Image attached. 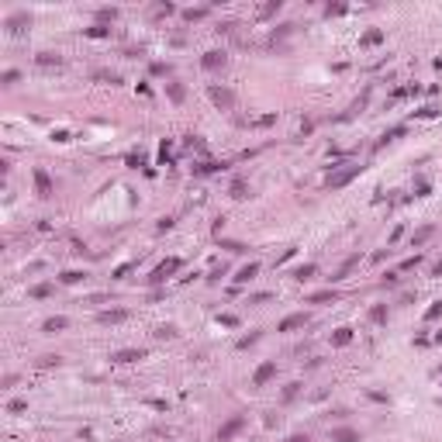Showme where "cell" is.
Returning a JSON list of instances; mask_svg holds the SVG:
<instances>
[{
	"instance_id": "16",
	"label": "cell",
	"mask_w": 442,
	"mask_h": 442,
	"mask_svg": "<svg viewBox=\"0 0 442 442\" xmlns=\"http://www.w3.org/2000/svg\"><path fill=\"white\" fill-rule=\"evenodd\" d=\"M404 132H408L404 125H397V128H390V132H384V135H380V142L373 145V152H380V149H384L387 142H394V138H401V135H404Z\"/></svg>"
},
{
	"instance_id": "54",
	"label": "cell",
	"mask_w": 442,
	"mask_h": 442,
	"mask_svg": "<svg viewBox=\"0 0 442 442\" xmlns=\"http://www.w3.org/2000/svg\"><path fill=\"white\" fill-rule=\"evenodd\" d=\"M380 284H384V287H397V273H387V276L380 280Z\"/></svg>"
},
{
	"instance_id": "28",
	"label": "cell",
	"mask_w": 442,
	"mask_h": 442,
	"mask_svg": "<svg viewBox=\"0 0 442 442\" xmlns=\"http://www.w3.org/2000/svg\"><path fill=\"white\" fill-rule=\"evenodd\" d=\"M314 273H318V266H314V263H304V266H297L290 276H294V280H307V276H314Z\"/></svg>"
},
{
	"instance_id": "2",
	"label": "cell",
	"mask_w": 442,
	"mask_h": 442,
	"mask_svg": "<svg viewBox=\"0 0 442 442\" xmlns=\"http://www.w3.org/2000/svg\"><path fill=\"white\" fill-rule=\"evenodd\" d=\"M180 266H183V263H180L176 256H173V259H166V263H159V266L152 269V276H149V284H152V287H159V284H166V280H170V276H173V273H176Z\"/></svg>"
},
{
	"instance_id": "4",
	"label": "cell",
	"mask_w": 442,
	"mask_h": 442,
	"mask_svg": "<svg viewBox=\"0 0 442 442\" xmlns=\"http://www.w3.org/2000/svg\"><path fill=\"white\" fill-rule=\"evenodd\" d=\"M242 428H246V415H231V418L218 428V442H231V439H235L238 432H242Z\"/></svg>"
},
{
	"instance_id": "1",
	"label": "cell",
	"mask_w": 442,
	"mask_h": 442,
	"mask_svg": "<svg viewBox=\"0 0 442 442\" xmlns=\"http://www.w3.org/2000/svg\"><path fill=\"white\" fill-rule=\"evenodd\" d=\"M359 173H363V166H356V163H346L342 170H335V173H328V180H325V187L328 190H342L346 183H352Z\"/></svg>"
},
{
	"instance_id": "3",
	"label": "cell",
	"mask_w": 442,
	"mask_h": 442,
	"mask_svg": "<svg viewBox=\"0 0 442 442\" xmlns=\"http://www.w3.org/2000/svg\"><path fill=\"white\" fill-rule=\"evenodd\" d=\"M208 97H211V100H214V107H221V111H231V107H235V94H231L228 87L211 83V87H208Z\"/></svg>"
},
{
	"instance_id": "36",
	"label": "cell",
	"mask_w": 442,
	"mask_h": 442,
	"mask_svg": "<svg viewBox=\"0 0 442 442\" xmlns=\"http://www.w3.org/2000/svg\"><path fill=\"white\" fill-rule=\"evenodd\" d=\"M97 21H100V24H107V21H117V11H114V7H100V11H97Z\"/></svg>"
},
{
	"instance_id": "44",
	"label": "cell",
	"mask_w": 442,
	"mask_h": 442,
	"mask_svg": "<svg viewBox=\"0 0 442 442\" xmlns=\"http://www.w3.org/2000/svg\"><path fill=\"white\" fill-rule=\"evenodd\" d=\"M428 193H432V187H428L425 180H418V183H415V197H428Z\"/></svg>"
},
{
	"instance_id": "21",
	"label": "cell",
	"mask_w": 442,
	"mask_h": 442,
	"mask_svg": "<svg viewBox=\"0 0 442 442\" xmlns=\"http://www.w3.org/2000/svg\"><path fill=\"white\" fill-rule=\"evenodd\" d=\"M349 342H352V328H335V332H332V346L346 349Z\"/></svg>"
},
{
	"instance_id": "50",
	"label": "cell",
	"mask_w": 442,
	"mask_h": 442,
	"mask_svg": "<svg viewBox=\"0 0 442 442\" xmlns=\"http://www.w3.org/2000/svg\"><path fill=\"white\" fill-rule=\"evenodd\" d=\"M221 249H228V252H246L242 242H221Z\"/></svg>"
},
{
	"instance_id": "52",
	"label": "cell",
	"mask_w": 442,
	"mask_h": 442,
	"mask_svg": "<svg viewBox=\"0 0 442 442\" xmlns=\"http://www.w3.org/2000/svg\"><path fill=\"white\" fill-rule=\"evenodd\" d=\"M325 14H328V18H332V14H346V4H328Z\"/></svg>"
},
{
	"instance_id": "8",
	"label": "cell",
	"mask_w": 442,
	"mask_h": 442,
	"mask_svg": "<svg viewBox=\"0 0 442 442\" xmlns=\"http://www.w3.org/2000/svg\"><path fill=\"white\" fill-rule=\"evenodd\" d=\"M97 321L100 325H121V321H128V311L125 307H111V311H100Z\"/></svg>"
},
{
	"instance_id": "47",
	"label": "cell",
	"mask_w": 442,
	"mask_h": 442,
	"mask_svg": "<svg viewBox=\"0 0 442 442\" xmlns=\"http://www.w3.org/2000/svg\"><path fill=\"white\" fill-rule=\"evenodd\" d=\"M170 149H173L170 142H163V145H159V163H170Z\"/></svg>"
},
{
	"instance_id": "48",
	"label": "cell",
	"mask_w": 442,
	"mask_h": 442,
	"mask_svg": "<svg viewBox=\"0 0 442 442\" xmlns=\"http://www.w3.org/2000/svg\"><path fill=\"white\" fill-rule=\"evenodd\" d=\"M166 73H170L166 62H152V76H166Z\"/></svg>"
},
{
	"instance_id": "15",
	"label": "cell",
	"mask_w": 442,
	"mask_h": 442,
	"mask_svg": "<svg viewBox=\"0 0 442 442\" xmlns=\"http://www.w3.org/2000/svg\"><path fill=\"white\" fill-rule=\"evenodd\" d=\"M228 197H231V200H246V197H249V183H246V180H231Z\"/></svg>"
},
{
	"instance_id": "35",
	"label": "cell",
	"mask_w": 442,
	"mask_h": 442,
	"mask_svg": "<svg viewBox=\"0 0 442 442\" xmlns=\"http://www.w3.org/2000/svg\"><path fill=\"white\" fill-rule=\"evenodd\" d=\"M273 121H276V114H263V117H252L249 125H252V128H269Z\"/></svg>"
},
{
	"instance_id": "22",
	"label": "cell",
	"mask_w": 442,
	"mask_h": 442,
	"mask_svg": "<svg viewBox=\"0 0 442 442\" xmlns=\"http://www.w3.org/2000/svg\"><path fill=\"white\" fill-rule=\"evenodd\" d=\"M332 442H359V432L356 428H335L332 432Z\"/></svg>"
},
{
	"instance_id": "20",
	"label": "cell",
	"mask_w": 442,
	"mask_h": 442,
	"mask_svg": "<svg viewBox=\"0 0 442 442\" xmlns=\"http://www.w3.org/2000/svg\"><path fill=\"white\" fill-rule=\"evenodd\" d=\"M356 266H359V256H349V259H346V263L339 266V273H335L332 280H335V284H339V280H346V276H349V273H352Z\"/></svg>"
},
{
	"instance_id": "41",
	"label": "cell",
	"mask_w": 442,
	"mask_h": 442,
	"mask_svg": "<svg viewBox=\"0 0 442 442\" xmlns=\"http://www.w3.org/2000/svg\"><path fill=\"white\" fill-rule=\"evenodd\" d=\"M439 314H442V301H435V304H432V307L425 311V321H435Z\"/></svg>"
},
{
	"instance_id": "25",
	"label": "cell",
	"mask_w": 442,
	"mask_h": 442,
	"mask_svg": "<svg viewBox=\"0 0 442 442\" xmlns=\"http://www.w3.org/2000/svg\"><path fill=\"white\" fill-rule=\"evenodd\" d=\"M370 321L373 325H387V304H373L370 307Z\"/></svg>"
},
{
	"instance_id": "49",
	"label": "cell",
	"mask_w": 442,
	"mask_h": 442,
	"mask_svg": "<svg viewBox=\"0 0 442 442\" xmlns=\"http://www.w3.org/2000/svg\"><path fill=\"white\" fill-rule=\"evenodd\" d=\"M128 273H132V263H125V266H117V269H114V280H125Z\"/></svg>"
},
{
	"instance_id": "42",
	"label": "cell",
	"mask_w": 442,
	"mask_h": 442,
	"mask_svg": "<svg viewBox=\"0 0 442 442\" xmlns=\"http://www.w3.org/2000/svg\"><path fill=\"white\" fill-rule=\"evenodd\" d=\"M176 335V328L173 325H163V328H155V339H173Z\"/></svg>"
},
{
	"instance_id": "19",
	"label": "cell",
	"mask_w": 442,
	"mask_h": 442,
	"mask_svg": "<svg viewBox=\"0 0 442 442\" xmlns=\"http://www.w3.org/2000/svg\"><path fill=\"white\" fill-rule=\"evenodd\" d=\"M69 325V321L62 318V314H56V318H45V325H42V332H49V335H56V332H62Z\"/></svg>"
},
{
	"instance_id": "10",
	"label": "cell",
	"mask_w": 442,
	"mask_h": 442,
	"mask_svg": "<svg viewBox=\"0 0 442 442\" xmlns=\"http://www.w3.org/2000/svg\"><path fill=\"white\" fill-rule=\"evenodd\" d=\"M28 24H31V18H28V11H14V14L7 18V31H11V35H21V31H24Z\"/></svg>"
},
{
	"instance_id": "11",
	"label": "cell",
	"mask_w": 442,
	"mask_h": 442,
	"mask_svg": "<svg viewBox=\"0 0 442 442\" xmlns=\"http://www.w3.org/2000/svg\"><path fill=\"white\" fill-rule=\"evenodd\" d=\"M273 377H276V363H263V366H256V373H252V384H256V387H266Z\"/></svg>"
},
{
	"instance_id": "13",
	"label": "cell",
	"mask_w": 442,
	"mask_h": 442,
	"mask_svg": "<svg viewBox=\"0 0 442 442\" xmlns=\"http://www.w3.org/2000/svg\"><path fill=\"white\" fill-rule=\"evenodd\" d=\"M256 273H259V263H246V266H238L235 284H249V280H256Z\"/></svg>"
},
{
	"instance_id": "34",
	"label": "cell",
	"mask_w": 442,
	"mask_h": 442,
	"mask_svg": "<svg viewBox=\"0 0 442 442\" xmlns=\"http://www.w3.org/2000/svg\"><path fill=\"white\" fill-rule=\"evenodd\" d=\"M218 325H225V328H238V314H231V311L218 314Z\"/></svg>"
},
{
	"instance_id": "53",
	"label": "cell",
	"mask_w": 442,
	"mask_h": 442,
	"mask_svg": "<svg viewBox=\"0 0 442 442\" xmlns=\"http://www.w3.org/2000/svg\"><path fill=\"white\" fill-rule=\"evenodd\" d=\"M173 228V218H159V225H155V231H170Z\"/></svg>"
},
{
	"instance_id": "12",
	"label": "cell",
	"mask_w": 442,
	"mask_h": 442,
	"mask_svg": "<svg viewBox=\"0 0 442 442\" xmlns=\"http://www.w3.org/2000/svg\"><path fill=\"white\" fill-rule=\"evenodd\" d=\"M111 359L114 363H138V359H145V349H117Z\"/></svg>"
},
{
	"instance_id": "39",
	"label": "cell",
	"mask_w": 442,
	"mask_h": 442,
	"mask_svg": "<svg viewBox=\"0 0 442 442\" xmlns=\"http://www.w3.org/2000/svg\"><path fill=\"white\" fill-rule=\"evenodd\" d=\"M225 269H228V266H225V263H221V266H214V269H211V273H208V284H218V280H221V276H225Z\"/></svg>"
},
{
	"instance_id": "38",
	"label": "cell",
	"mask_w": 442,
	"mask_h": 442,
	"mask_svg": "<svg viewBox=\"0 0 442 442\" xmlns=\"http://www.w3.org/2000/svg\"><path fill=\"white\" fill-rule=\"evenodd\" d=\"M7 411L11 415H21V411H28V401H21V397H14L11 404H7Z\"/></svg>"
},
{
	"instance_id": "6",
	"label": "cell",
	"mask_w": 442,
	"mask_h": 442,
	"mask_svg": "<svg viewBox=\"0 0 442 442\" xmlns=\"http://www.w3.org/2000/svg\"><path fill=\"white\" fill-rule=\"evenodd\" d=\"M221 170H228V163H221V159H204V163L193 166V176H211V173H221Z\"/></svg>"
},
{
	"instance_id": "46",
	"label": "cell",
	"mask_w": 442,
	"mask_h": 442,
	"mask_svg": "<svg viewBox=\"0 0 442 442\" xmlns=\"http://www.w3.org/2000/svg\"><path fill=\"white\" fill-rule=\"evenodd\" d=\"M418 263H422V256H411V259H404V263H401V273H408V269H415Z\"/></svg>"
},
{
	"instance_id": "40",
	"label": "cell",
	"mask_w": 442,
	"mask_h": 442,
	"mask_svg": "<svg viewBox=\"0 0 442 442\" xmlns=\"http://www.w3.org/2000/svg\"><path fill=\"white\" fill-rule=\"evenodd\" d=\"M259 339H263L259 332H252V335H246V339H238V349H249V346H256Z\"/></svg>"
},
{
	"instance_id": "45",
	"label": "cell",
	"mask_w": 442,
	"mask_h": 442,
	"mask_svg": "<svg viewBox=\"0 0 442 442\" xmlns=\"http://www.w3.org/2000/svg\"><path fill=\"white\" fill-rule=\"evenodd\" d=\"M173 11H176L173 4H159V7H155V18H170Z\"/></svg>"
},
{
	"instance_id": "7",
	"label": "cell",
	"mask_w": 442,
	"mask_h": 442,
	"mask_svg": "<svg viewBox=\"0 0 442 442\" xmlns=\"http://www.w3.org/2000/svg\"><path fill=\"white\" fill-rule=\"evenodd\" d=\"M35 190H38V197H42V200H45V197H52V176H49L42 166L35 170Z\"/></svg>"
},
{
	"instance_id": "37",
	"label": "cell",
	"mask_w": 442,
	"mask_h": 442,
	"mask_svg": "<svg viewBox=\"0 0 442 442\" xmlns=\"http://www.w3.org/2000/svg\"><path fill=\"white\" fill-rule=\"evenodd\" d=\"M18 79H21V73H18V69H7L4 76H0V83H4V87H14Z\"/></svg>"
},
{
	"instance_id": "43",
	"label": "cell",
	"mask_w": 442,
	"mask_h": 442,
	"mask_svg": "<svg viewBox=\"0 0 442 442\" xmlns=\"http://www.w3.org/2000/svg\"><path fill=\"white\" fill-rule=\"evenodd\" d=\"M435 114H439V107H435V104H428V107L415 111V117H435Z\"/></svg>"
},
{
	"instance_id": "31",
	"label": "cell",
	"mask_w": 442,
	"mask_h": 442,
	"mask_svg": "<svg viewBox=\"0 0 442 442\" xmlns=\"http://www.w3.org/2000/svg\"><path fill=\"white\" fill-rule=\"evenodd\" d=\"M83 35H87V38H111V28L94 24V28H83Z\"/></svg>"
},
{
	"instance_id": "55",
	"label": "cell",
	"mask_w": 442,
	"mask_h": 442,
	"mask_svg": "<svg viewBox=\"0 0 442 442\" xmlns=\"http://www.w3.org/2000/svg\"><path fill=\"white\" fill-rule=\"evenodd\" d=\"M287 442H311V439H307V435H290Z\"/></svg>"
},
{
	"instance_id": "32",
	"label": "cell",
	"mask_w": 442,
	"mask_h": 442,
	"mask_svg": "<svg viewBox=\"0 0 442 442\" xmlns=\"http://www.w3.org/2000/svg\"><path fill=\"white\" fill-rule=\"evenodd\" d=\"M280 7H284V0H269V4H263V7H259V18H273Z\"/></svg>"
},
{
	"instance_id": "5",
	"label": "cell",
	"mask_w": 442,
	"mask_h": 442,
	"mask_svg": "<svg viewBox=\"0 0 442 442\" xmlns=\"http://www.w3.org/2000/svg\"><path fill=\"white\" fill-rule=\"evenodd\" d=\"M225 66H228V56L218 52V49H211V52L200 56V69H208V73H218V69H225Z\"/></svg>"
},
{
	"instance_id": "30",
	"label": "cell",
	"mask_w": 442,
	"mask_h": 442,
	"mask_svg": "<svg viewBox=\"0 0 442 442\" xmlns=\"http://www.w3.org/2000/svg\"><path fill=\"white\" fill-rule=\"evenodd\" d=\"M335 297H339L335 290H318V294H311L307 301H311V304H328V301H335Z\"/></svg>"
},
{
	"instance_id": "23",
	"label": "cell",
	"mask_w": 442,
	"mask_h": 442,
	"mask_svg": "<svg viewBox=\"0 0 442 442\" xmlns=\"http://www.w3.org/2000/svg\"><path fill=\"white\" fill-rule=\"evenodd\" d=\"M432 235H435V228H432V225H422V228H418V231L411 235V246H425Z\"/></svg>"
},
{
	"instance_id": "33",
	"label": "cell",
	"mask_w": 442,
	"mask_h": 442,
	"mask_svg": "<svg viewBox=\"0 0 442 442\" xmlns=\"http://www.w3.org/2000/svg\"><path fill=\"white\" fill-rule=\"evenodd\" d=\"M31 297H38V301L52 297V284H35V287H31Z\"/></svg>"
},
{
	"instance_id": "18",
	"label": "cell",
	"mask_w": 442,
	"mask_h": 442,
	"mask_svg": "<svg viewBox=\"0 0 442 442\" xmlns=\"http://www.w3.org/2000/svg\"><path fill=\"white\" fill-rule=\"evenodd\" d=\"M166 97H170L173 104H183V100H187V90H183V83H176V79H173V83H166Z\"/></svg>"
},
{
	"instance_id": "14",
	"label": "cell",
	"mask_w": 442,
	"mask_h": 442,
	"mask_svg": "<svg viewBox=\"0 0 442 442\" xmlns=\"http://www.w3.org/2000/svg\"><path fill=\"white\" fill-rule=\"evenodd\" d=\"M83 280H87L83 269H66V273H59V284H66V287H76V284H83Z\"/></svg>"
},
{
	"instance_id": "29",
	"label": "cell",
	"mask_w": 442,
	"mask_h": 442,
	"mask_svg": "<svg viewBox=\"0 0 442 442\" xmlns=\"http://www.w3.org/2000/svg\"><path fill=\"white\" fill-rule=\"evenodd\" d=\"M204 18H208V7H190V11H183V21H190V24H193V21H204Z\"/></svg>"
},
{
	"instance_id": "27",
	"label": "cell",
	"mask_w": 442,
	"mask_h": 442,
	"mask_svg": "<svg viewBox=\"0 0 442 442\" xmlns=\"http://www.w3.org/2000/svg\"><path fill=\"white\" fill-rule=\"evenodd\" d=\"M297 394H301V384L294 380V384H287V387H284V394H280V401H284V404H290V401H297Z\"/></svg>"
},
{
	"instance_id": "17",
	"label": "cell",
	"mask_w": 442,
	"mask_h": 442,
	"mask_svg": "<svg viewBox=\"0 0 442 442\" xmlns=\"http://www.w3.org/2000/svg\"><path fill=\"white\" fill-rule=\"evenodd\" d=\"M380 42H384V31H380V28H370L363 38H359V45H363V49H373V45H380Z\"/></svg>"
},
{
	"instance_id": "24",
	"label": "cell",
	"mask_w": 442,
	"mask_h": 442,
	"mask_svg": "<svg viewBox=\"0 0 442 442\" xmlns=\"http://www.w3.org/2000/svg\"><path fill=\"white\" fill-rule=\"evenodd\" d=\"M35 62L49 69V66H62V56H59V52H38V59H35Z\"/></svg>"
},
{
	"instance_id": "26",
	"label": "cell",
	"mask_w": 442,
	"mask_h": 442,
	"mask_svg": "<svg viewBox=\"0 0 442 442\" xmlns=\"http://www.w3.org/2000/svg\"><path fill=\"white\" fill-rule=\"evenodd\" d=\"M294 31V24H280V28H273V35H269V45H280L284 38Z\"/></svg>"
},
{
	"instance_id": "51",
	"label": "cell",
	"mask_w": 442,
	"mask_h": 442,
	"mask_svg": "<svg viewBox=\"0 0 442 442\" xmlns=\"http://www.w3.org/2000/svg\"><path fill=\"white\" fill-rule=\"evenodd\" d=\"M38 366H59V356H42V359H38Z\"/></svg>"
},
{
	"instance_id": "9",
	"label": "cell",
	"mask_w": 442,
	"mask_h": 442,
	"mask_svg": "<svg viewBox=\"0 0 442 442\" xmlns=\"http://www.w3.org/2000/svg\"><path fill=\"white\" fill-rule=\"evenodd\" d=\"M307 325V314L304 311H297V314H287L284 321L276 325V332H294V328H304Z\"/></svg>"
},
{
	"instance_id": "56",
	"label": "cell",
	"mask_w": 442,
	"mask_h": 442,
	"mask_svg": "<svg viewBox=\"0 0 442 442\" xmlns=\"http://www.w3.org/2000/svg\"><path fill=\"white\" fill-rule=\"evenodd\" d=\"M435 276H442V259H439V263H435Z\"/></svg>"
}]
</instances>
